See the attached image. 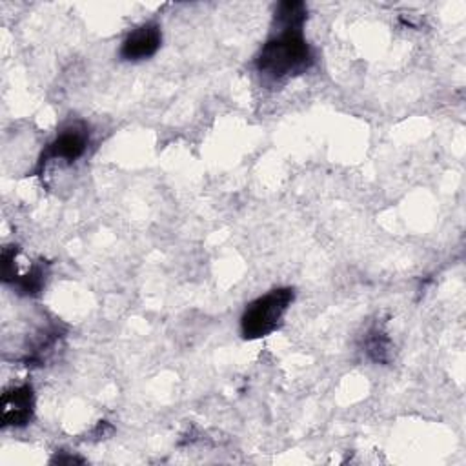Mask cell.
<instances>
[{"mask_svg": "<svg viewBox=\"0 0 466 466\" xmlns=\"http://www.w3.org/2000/svg\"><path fill=\"white\" fill-rule=\"evenodd\" d=\"M295 293L291 288H275L251 300L240 317V333L246 340L268 337L280 324L291 306Z\"/></svg>", "mask_w": 466, "mask_h": 466, "instance_id": "obj_2", "label": "cell"}, {"mask_svg": "<svg viewBox=\"0 0 466 466\" xmlns=\"http://www.w3.org/2000/svg\"><path fill=\"white\" fill-rule=\"evenodd\" d=\"M308 9L302 2H280L275 9V33L255 56V69L269 78L282 80L306 73L313 66V51L302 35Z\"/></svg>", "mask_w": 466, "mask_h": 466, "instance_id": "obj_1", "label": "cell"}, {"mask_svg": "<svg viewBox=\"0 0 466 466\" xmlns=\"http://www.w3.org/2000/svg\"><path fill=\"white\" fill-rule=\"evenodd\" d=\"M364 351L370 360L377 364H386L391 353V340L388 333L379 326L370 328L364 335Z\"/></svg>", "mask_w": 466, "mask_h": 466, "instance_id": "obj_6", "label": "cell"}, {"mask_svg": "<svg viewBox=\"0 0 466 466\" xmlns=\"http://www.w3.org/2000/svg\"><path fill=\"white\" fill-rule=\"evenodd\" d=\"M89 146V129L87 126L75 122L67 127H64L53 142L47 144V147L42 151L38 158V171L46 169V166L53 160H66L75 162L78 160Z\"/></svg>", "mask_w": 466, "mask_h": 466, "instance_id": "obj_3", "label": "cell"}, {"mask_svg": "<svg viewBox=\"0 0 466 466\" xmlns=\"http://www.w3.org/2000/svg\"><path fill=\"white\" fill-rule=\"evenodd\" d=\"M0 419L2 426H25L35 413V395L29 384H20L5 390L0 400Z\"/></svg>", "mask_w": 466, "mask_h": 466, "instance_id": "obj_4", "label": "cell"}, {"mask_svg": "<svg viewBox=\"0 0 466 466\" xmlns=\"http://www.w3.org/2000/svg\"><path fill=\"white\" fill-rule=\"evenodd\" d=\"M46 275H47V271H46L44 264H33L27 273L16 275L11 284L22 295H36V293H40V289L46 284Z\"/></svg>", "mask_w": 466, "mask_h": 466, "instance_id": "obj_7", "label": "cell"}, {"mask_svg": "<svg viewBox=\"0 0 466 466\" xmlns=\"http://www.w3.org/2000/svg\"><path fill=\"white\" fill-rule=\"evenodd\" d=\"M162 44V31L160 25L155 22H146L133 31L120 44V58L127 62H138L153 56Z\"/></svg>", "mask_w": 466, "mask_h": 466, "instance_id": "obj_5", "label": "cell"}]
</instances>
